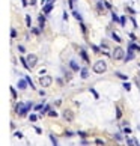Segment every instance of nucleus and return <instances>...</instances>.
I'll use <instances>...</instances> for the list:
<instances>
[{"mask_svg":"<svg viewBox=\"0 0 140 146\" xmlns=\"http://www.w3.org/2000/svg\"><path fill=\"white\" fill-rule=\"evenodd\" d=\"M30 109H32V102H26V104L24 102H20V104H17V113L21 116L26 115Z\"/></svg>","mask_w":140,"mask_h":146,"instance_id":"obj_1","label":"nucleus"},{"mask_svg":"<svg viewBox=\"0 0 140 146\" xmlns=\"http://www.w3.org/2000/svg\"><path fill=\"white\" fill-rule=\"evenodd\" d=\"M105 69H107V65H105L104 60H96V62L94 63V71H95L96 74H103Z\"/></svg>","mask_w":140,"mask_h":146,"instance_id":"obj_2","label":"nucleus"},{"mask_svg":"<svg viewBox=\"0 0 140 146\" xmlns=\"http://www.w3.org/2000/svg\"><path fill=\"white\" fill-rule=\"evenodd\" d=\"M54 3H56V0H47L45 2V5H42V11H44L45 14H48V12H51V9H53V6H54Z\"/></svg>","mask_w":140,"mask_h":146,"instance_id":"obj_3","label":"nucleus"},{"mask_svg":"<svg viewBox=\"0 0 140 146\" xmlns=\"http://www.w3.org/2000/svg\"><path fill=\"white\" fill-rule=\"evenodd\" d=\"M123 54H125V53H123L122 48H121V47H116V48H115V51H113V59H115V60L123 59Z\"/></svg>","mask_w":140,"mask_h":146,"instance_id":"obj_4","label":"nucleus"},{"mask_svg":"<svg viewBox=\"0 0 140 146\" xmlns=\"http://www.w3.org/2000/svg\"><path fill=\"white\" fill-rule=\"evenodd\" d=\"M39 83H41L42 88H47V86H50V84L53 83V78L48 77V75H44V77L39 78Z\"/></svg>","mask_w":140,"mask_h":146,"instance_id":"obj_5","label":"nucleus"},{"mask_svg":"<svg viewBox=\"0 0 140 146\" xmlns=\"http://www.w3.org/2000/svg\"><path fill=\"white\" fill-rule=\"evenodd\" d=\"M26 59H27V63H29V66H30V68H32V66H35L36 62H38V57H36L35 54H29Z\"/></svg>","mask_w":140,"mask_h":146,"instance_id":"obj_6","label":"nucleus"},{"mask_svg":"<svg viewBox=\"0 0 140 146\" xmlns=\"http://www.w3.org/2000/svg\"><path fill=\"white\" fill-rule=\"evenodd\" d=\"M133 59H134V50L128 47V53H127V59H125V60H133Z\"/></svg>","mask_w":140,"mask_h":146,"instance_id":"obj_7","label":"nucleus"},{"mask_svg":"<svg viewBox=\"0 0 140 146\" xmlns=\"http://www.w3.org/2000/svg\"><path fill=\"white\" fill-rule=\"evenodd\" d=\"M127 145L128 146H137V140L134 137H130V139H127Z\"/></svg>","mask_w":140,"mask_h":146,"instance_id":"obj_8","label":"nucleus"},{"mask_svg":"<svg viewBox=\"0 0 140 146\" xmlns=\"http://www.w3.org/2000/svg\"><path fill=\"white\" fill-rule=\"evenodd\" d=\"M63 116H65L66 121H72V113H71V111L65 110V111H63Z\"/></svg>","mask_w":140,"mask_h":146,"instance_id":"obj_9","label":"nucleus"},{"mask_svg":"<svg viewBox=\"0 0 140 146\" xmlns=\"http://www.w3.org/2000/svg\"><path fill=\"white\" fill-rule=\"evenodd\" d=\"M26 86H27V80H20L18 82V88L20 89H26Z\"/></svg>","mask_w":140,"mask_h":146,"instance_id":"obj_10","label":"nucleus"},{"mask_svg":"<svg viewBox=\"0 0 140 146\" xmlns=\"http://www.w3.org/2000/svg\"><path fill=\"white\" fill-rule=\"evenodd\" d=\"M69 65H71V68L74 69V71H80V68H78V65H77V63H75L74 60H71V62H69Z\"/></svg>","mask_w":140,"mask_h":146,"instance_id":"obj_11","label":"nucleus"},{"mask_svg":"<svg viewBox=\"0 0 140 146\" xmlns=\"http://www.w3.org/2000/svg\"><path fill=\"white\" fill-rule=\"evenodd\" d=\"M80 54H82V57H83V60H86V62L89 60V59H88V54H86V51L83 50V48H82V50H80Z\"/></svg>","mask_w":140,"mask_h":146,"instance_id":"obj_12","label":"nucleus"},{"mask_svg":"<svg viewBox=\"0 0 140 146\" xmlns=\"http://www.w3.org/2000/svg\"><path fill=\"white\" fill-rule=\"evenodd\" d=\"M88 75H89V71H88L86 68H83V69H82V77H83V78H88Z\"/></svg>","mask_w":140,"mask_h":146,"instance_id":"obj_13","label":"nucleus"},{"mask_svg":"<svg viewBox=\"0 0 140 146\" xmlns=\"http://www.w3.org/2000/svg\"><path fill=\"white\" fill-rule=\"evenodd\" d=\"M44 23H45V20H44V17H42V15H39V26H41V29L44 27Z\"/></svg>","mask_w":140,"mask_h":146,"instance_id":"obj_14","label":"nucleus"},{"mask_svg":"<svg viewBox=\"0 0 140 146\" xmlns=\"http://www.w3.org/2000/svg\"><path fill=\"white\" fill-rule=\"evenodd\" d=\"M74 17L77 18V20L80 21V23H82V17H80V14H78V12H75V11H74Z\"/></svg>","mask_w":140,"mask_h":146,"instance_id":"obj_15","label":"nucleus"},{"mask_svg":"<svg viewBox=\"0 0 140 146\" xmlns=\"http://www.w3.org/2000/svg\"><path fill=\"white\" fill-rule=\"evenodd\" d=\"M26 80H27V83L32 86V89H35V86H33V83H32V78L30 77H26Z\"/></svg>","mask_w":140,"mask_h":146,"instance_id":"obj_16","label":"nucleus"},{"mask_svg":"<svg viewBox=\"0 0 140 146\" xmlns=\"http://www.w3.org/2000/svg\"><path fill=\"white\" fill-rule=\"evenodd\" d=\"M130 48H133V50H140V47H137L136 44H131V45H128Z\"/></svg>","mask_w":140,"mask_h":146,"instance_id":"obj_17","label":"nucleus"},{"mask_svg":"<svg viewBox=\"0 0 140 146\" xmlns=\"http://www.w3.org/2000/svg\"><path fill=\"white\" fill-rule=\"evenodd\" d=\"M113 39H115V41H117V42H121V38L117 36L116 33H113Z\"/></svg>","mask_w":140,"mask_h":146,"instance_id":"obj_18","label":"nucleus"},{"mask_svg":"<svg viewBox=\"0 0 140 146\" xmlns=\"http://www.w3.org/2000/svg\"><path fill=\"white\" fill-rule=\"evenodd\" d=\"M123 88H125L127 90H130V89H131V84H130V83H123Z\"/></svg>","mask_w":140,"mask_h":146,"instance_id":"obj_19","label":"nucleus"},{"mask_svg":"<svg viewBox=\"0 0 140 146\" xmlns=\"http://www.w3.org/2000/svg\"><path fill=\"white\" fill-rule=\"evenodd\" d=\"M11 36H12V38L17 36V32H15V29H11Z\"/></svg>","mask_w":140,"mask_h":146,"instance_id":"obj_20","label":"nucleus"},{"mask_svg":"<svg viewBox=\"0 0 140 146\" xmlns=\"http://www.w3.org/2000/svg\"><path fill=\"white\" fill-rule=\"evenodd\" d=\"M26 24H27V26L32 24V23H30V17H29V15H26Z\"/></svg>","mask_w":140,"mask_h":146,"instance_id":"obj_21","label":"nucleus"},{"mask_svg":"<svg viewBox=\"0 0 140 146\" xmlns=\"http://www.w3.org/2000/svg\"><path fill=\"white\" fill-rule=\"evenodd\" d=\"M29 119H30V122H35V121H36L38 117H36L35 115H30V117H29Z\"/></svg>","mask_w":140,"mask_h":146,"instance_id":"obj_22","label":"nucleus"},{"mask_svg":"<svg viewBox=\"0 0 140 146\" xmlns=\"http://www.w3.org/2000/svg\"><path fill=\"white\" fill-rule=\"evenodd\" d=\"M50 139H51V142H53V146H57V142H56V139H54V137H53V136H51Z\"/></svg>","mask_w":140,"mask_h":146,"instance_id":"obj_23","label":"nucleus"},{"mask_svg":"<svg viewBox=\"0 0 140 146\" xmlns=\"http://www.w3.org/2000/svg\"><path fill=\"white\" fill-rule=\"evenodd\" d=\"M123 133H125V134H130V133H131V129H130V127H127L125 129H123Z\"/></svg>","mask_w":140,"mask_h":146,"instance_id":"obj_24","label":"nucleus"},{"mask_svg":"<svg viewBox=\"0 0 140 146\" xmlns=\"http://www.w3.org/2000/svg\"><path fill=\"white\" fill-rule=\"evenodd\" d=\"M113 20H115V21H121V20H119V17H117L116 14H113Z\"/></svg>","mask_w":140,"mask_h":146,"instance_id":"obj_25","label":"nucleus"},{"mask_svg":"<svg viewBox=\"0 0 140 146\" xmlns=\"http://www.w3.org/2000/svg\"><path fill=\"white\" fill-rule=\"evenodd\" d=\"M11 94H12V96H14V98H15V96H17V94H15V90H14L12 88H11Z\"/></svg>","mask_w":140,"mask_h":146,"instance_id":"obj_26","label":"nucleus"},{"mask_svg":"<svg viewBox=\"0 0 140 146\" xmlns=\"http://www.w3.org/2000/svg\"><path fill=\"white\" fill-rule=\"evenodd\" d=\"M18 50H20L21 53H24V47H23V45H18Z\"/></svg>","mask_w":140,"mask_h":146,"instance_id":"obj_27","label":"nucleus"},{"mask_svg":"<svg viewBox=\"0 0 140 146\" xmlns=\"http://www.w3.org/2000/svg\"><path fill=\"white\" fill-rule=\"evenodd\" d=\"M50 116H53V117H56V116H57V113H56V111H50Z\"/></svg>","mask_w":140,"mask_h":146,"instance_id":"obj_28","label":"nucleus"},{"mask_svg":"<svg viewBox=\"0 0 140 146\" xmlns=\"http://www.w3.org/2000/svg\"><path fill=\"white\" fill-rule=\"evenodd\" d=\"M125 21H127V20H125V18H123V17H122V18H121V24L123 26V24H125Z\"/></svg>","mask_w":140,"mask_h":146,"instance_id":"obj_29","label":"nucleus"},{"mask_svg":"<svg viewBox=\"0 0 140 146\" xmlns=\"http://www.w3.org/2000/svg\"><path fill=\"white\" fill-rule=\"evenodd\" d=\"M29 3H30V5H32V6H33V5H35V3H36V0H29Z\"/></svg>","mask_w":140,"mask_h":146,"instance_id":"obj_30","label":"nucleus"},{"mask_svg":"<svg viewBox=\"0 0 140 146\" xmlns=\"http://www.w3.org/2000/svg\"><path fill=\"white\" fill-rule=\"evenodd\" d=\"M74 2H75V0H69V6H71V8H72V3Z\"/></svg>","mask_w":140,"mask_h":146,"instance_id":"obj_31","label":"nucleus"}]
</instances>
